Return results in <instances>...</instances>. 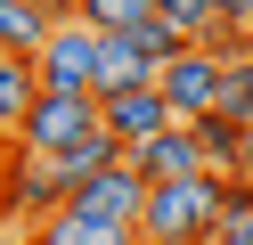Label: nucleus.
Returning <instances> with one entry per match:
<instances>
[{
  "label": "nucleus",
  "instance_id": "19",
  "mask_svg": "<svg viewBox=\"0 0 253 245\" xmlns=\"http://www.w3.org/2000/svg\"><path fill=\"white\" fill-rule=\"evenodd\" d=\"M212 8H220V16H237V25H245V16H253V0H212Z\"/></svg>",
  "mask_w": 253,
  "mask_h": 245
},
{
  "label": "nucleus",
  "instance_id": "10",
  "mask_svg": "<svg viewBox=\"0 0 253 245\" xmlns=\"http://www.w3.org/2000/svg\"><path fill=\"white\" fill-rule=\"evenodd\" d=\"M49 25L57 16L41 8V0H0V49H8V57H33V49L49 41Z\"/></svg>",
  "mask_w": 253,
  "mask_h": 245
},
{
  "label": "nucleus",
  "instance_id": "6",
  "mask_svg": "<svg viewBox=\"0 0 253 245\" xmlns=\"http://www.w3.org/2000/svg\"><path fill=\"white\" fill-rule=\"evenodd\" d=\"M74 204L98 212V221L139 229V212H147V180H139V163H131V155H115V163H98L90 180H74Z\"/></svg>",
  "mask_w": 253,
  "mask_h": 245
},
{
  "label": "nucleus",
  "instance_id": "7",
  "mask_svg": "<svg viewBox=\"0 0 253 245\" xmlns=\"http://www.w3.org/2000/svg\"><path fill=\"white\" fill-rule=\"evenodd\" d=\"M98 123L115 131L123 147H139V139H155L164 123H180V114L164 106V90H155V82H139V90H98Z\"/></svg>",
  "mask_w": 253,
  "mask_h": 245
},
{
  "label": "nucleus",
  "instance_id": "3",
  "mask_svg": "<svg viewBox=\"0 0 253 245\" xmlns=\"http://www.w3.org/2000/svg\"><path fill=\"white\" fill-rule=\"evenodd\" d=\"M82 131H98V90H41L33 106H25L17 139H25V147H41V155H66Z\"/></svg>",
  "mask_w": 253,
  "mask_h": 245
},
{
  "label": "nucleus",
  "instance_id": "9",
  "mask_svg": "<svg viewBox=\"0 0 253 245\" xmlns=\"http://www.w3.org/2000/svg\"><path fill=\"white\" fill-rule=\"evenodd\" d=\"M123 155L139 163V180H188V172H204V147H196V131L188 123H164L155 131V139H139V147H123Z\"/></svg>",
  "mask_w": 253,
  "mask_h": 245
},
{
  "label": "nucleus",
  "instance_id": "4",
  "mask_svg": "<svg viewBox=\"0 0 253 245\" xmlns=\"http://www.w3.org/2000/svg\"><path fill=\"white\" fill-rule=\"evenodd\" d=\"M33 74H41V90H90L98 82V33L82 16H57L49 41L33 49Z\"/></svg>",
  "mask_w": 253,
  "mask_h": 245
},
{
  "label": "nucleus",
  "instance_id": "16",
  "mask_svg": "<svg viewBox=\"0 0 253 245\" xmlns=\"http://www.w3.org/2000/svg\"><path fill=\"white\" fill-rule=\"evenodd\" d=\"M212 237L220 245H253V188H245V180H229V212H220Z\"/></svg>",
  "mask_w": 253,
  "mask_h": 245
},
{
  "label": "nucleus",
  "instance_id": "1",
  "mask_svg": "<svg viewBox=\"0 0 253 245\" xmlns=\"http://www.w3.org/2000/svg\"><path fill=\"white\" fill-rule=\"evenodd\" d=\"M220 212H229V172L155 180V188H147V212H139V245H212Z\"/></svg>",
  "mask_w": 253,
  "mask_h": 245
},
{
  "label": "nucleus",
  "instance_id": "5",
  "mask_svg": "<svg viewBox=\"0 0 253 245\" xmlns=\"http://www.w3.org/2000/svg\"><path fill=\"white\" fill-rule=\"evenodd\" d=\"M155 90H164V106L180 114V123H196V114H212V98H220V57L204 41H180L164 57V74H155Z\"/></svg>",
  "mask_w": 253,
  "mask_h": 245
},
{
  "label": "nucleus",
  "instance_id": "17",
  "mask_svg": "<svg viewBox=\"0 0 253 245\" xmlns=\"http://www.w3.org/2000/svg\"><path fill=\"white\" fill-rule=\"evenodd\" d=\"M155 16H164V25H180V33H196L204 16H212V0H147Z\"/></svg>",
  "mask_w": 253,
  "mask_h": 245
},
{
  "label": "nucleus",
  "instance_id": "12",
  "mask_svg": "<svg viewBox=\"0 0 253 245\" xmlns=\"http://www.w3.org/2000/svg\"><path fill=\"white\" fill-rule=\"evenodd\" d=\"M188 131H196V147H204V172H237V139H245V123H229V114H196V123H188Z\"/></svg>",
  "mask_w": 253,
  "mask_h": 245
},
{
  "label": "nucleus",
  "instance_id": "8",
  "mask_svg": "<svg viewBox=\"0 0 253 245\" xmlns=\"http://www.w3.org/2000/svg\"><path fill=\"white\" fill-rule=\"evenodd\" d=\"M25 245H139V229H123V221H98V212H82L66 196L57 212H41L33 229H17Z\"/></svg>",
  "mask_w": 253,
  "mask_h": 245
},
{
  "label": "nucleus",
  "instance_id": "20",
  "mask_svg": "<svg viewBox=\"0 0 253 245\" xmlns=\"http://www.w3.org/2000/svg\"><path fill=\"white\" fill-rule=\"evenodd\" d=\"M237 57H253V16H245V41H237Z\"/></svg>",
  "mask_w": 253,
  "mask_h": 245
},
{
  "label": "nucleus",
  "instance_id": "14",
  "mask_svg": "<svg viewBox=\"0 0 253 245\" xmlns=\"http://www.w3.org/2000/svg\"><path fill=\"white\" fill-rule=\"evenodd\" d=\"M115 155H123V139H115V131L98 123V131H82V139H74V147H66L57 163H66V180H90L98 163H115Z\"/></svg>",
  "mask_w": 253,
  "mask_h": 245
},
{
  "label": "nucleus",
  "instance_id": "15",
  "mask_svg": "<svg viewBox=\"0 0 253 245\" xmlns=\"http://www.w3.org/2000/svg\"><path fill=\"white\" fill-rule=\"evenodd\" d=\"M74 16H82L90 33H123V25L147 16V0H74Z\"/></svg>",
  "mask_w": 253,
  "mask_h": 245
},
{
  "label": "nucleus",
  "instance_id": "21",
  "mask_svg": "<svg viewBox=\"0 0 253 245\" xmlns=\"http://www.w3.org/2000/svg\"><path fill=\"white\" fill-rule=\"evenodd\" d=\"M8 237H17V229H8V221H0V245H8Z\"/></svg>",
  "mask_w": 253,
  "mask_h": 245
},
{
  "label": "nucleus",
  "instance_id": "18",
  "mask_svg": "<svg viewBox=\"0 0 253 245\" xmlns=\"http://www.w3.org/2000/svg\"><path fill=\"white\" fill-rule=\"evenodd\" d=\"M229 180H245V188H253V123H245V139H237V172Z\"/></svg>",
  "mask_w": 253,
  "mask_h": 245
},
{
  "label": "nucleus",
  "instance_id": "2",
  "mask_svg": "<svg viewBox=\"0 0 253 245\" xmlns=\"http://www.w3.org/2000/svg\"><path fill=\"white\" fill-rule=\"evenodd\" d=\"M74 196V180H66V163L57 155H41V147H8V163H0V221L8 229H33L41 212H57Z\"/></svg>",
  "mask_w": 253,
  "mask_h": 245
},
{
  "label": "nucleus",
  "instance_id": "22",
  "mask_svg": "<svg viewBox=\"0 0 253 245\" xmlns=\"http://www.w3.org/2000/svg\"><path fill=\"white\" fill-rule=\"evenodd\" d=\"M17 245H25V237H17Z\"/></svg>",
  "mask_w": 253,
  "mask_h": 245
},
{
  "label": "nucleus",
  "instance_id": "11",
  "mask_svg": "<svg viewBox=\"0 0 253 245\" xmlns=\"http://www.w3.org/2000/svg\"><path fill=\"white\" fill-rule=\"evenodd\" d=\"M33 98H41V74H33V57H8V49H0V131H17Z\"/></svg>",
  "mask_w": 253,
  "mask_h": 245
},
{
  "label": "nucleus",
  "instance_id": "13",
  "mask_svg": "<svg viewBox=\"0 0 253 245\" xmlns=\"http://www.w3.org/2000/svg\"><path fill=\"white\" fill-rule=\"evenodd\" d=\"M229 123H253V57H220V98H212Z\"/></svg>",
  "mask_w": 253,
  "mask_h": 245
}]
</instances>
